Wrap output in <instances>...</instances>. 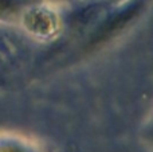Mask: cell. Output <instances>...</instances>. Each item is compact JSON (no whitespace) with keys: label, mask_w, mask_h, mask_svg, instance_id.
<instances>
[{"label":"cell","mask_w":153,"mask_h":152,"mask_svg":"<svg viewBox=\"0 0 153 152\" xmlns=\"http://www.w3.org/2000/svg\"><path fill=\"white\" fill-rule=\"evenodd\" d=\"M141 133H143L144 140H145L148 144L153 145V112L148 116V118L145 120Z\"/></svg>","instance_id":"cell-4"},{"label":"cell","mask_w":153,"mask_h":152,"mask_svg":"<svg viewBox=\"0 0 153 152\" xmlns=\"http://www.w3.org/2000/svg\"><path fill=\"white\" fill-rule=\"evenodd\" d=\"M0 152H47L35 142L18 136L3 135L0 136Z\"/></svg>","instance_id":"cell-2"},{"label":"cell","mask_w":153,"mask_h":152,"mask_svg":"<svg viewBox=\"0 0 153 152\" xmlns=\"http://www.w3.org/2000/svg\"><path fill=\"white\" fill-rule=\"evenodd\" d=\"M19 20L30 34L42 39L56 37L63 23L61 12L42 0H36L30 4L23 11Z\"/></svg>","instance_id":"cell-1"},{"label":"cell","mask_w":153,"mask_h":152,"mask_svg":"<svg viewBox=\"0 0 153 152\" xmlns=\"http://www.w3.org/2000/svg\"><path fill=\"white\" fill-rule=\"evenodd\" d=\"M36 0H0V22H13L20 19L23 11Z\"/></svg>","instance_id":"cell-3"}]
</instances>
